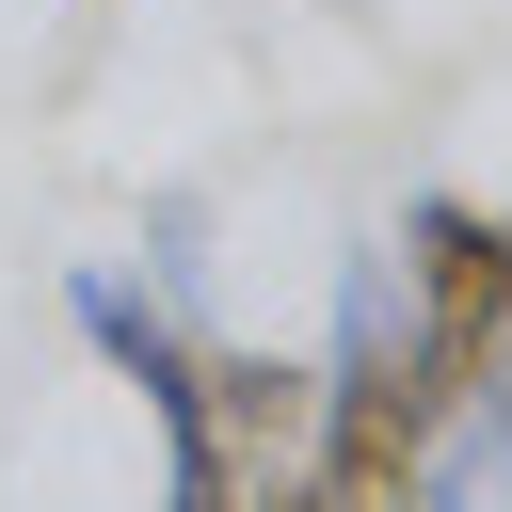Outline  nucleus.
Listing matches in <instances>:
<instances>
[{"mask_svg":"<svg viewBox=\"0 0 512 512\" xmlns=\"http://www.w3.org/2000/svg\"><path fill=\"white\" fill-rule=\"evenodd\" d=\"M400 240H416V256H400V352H416V400H432V416H464V384H480V368H496V336H512V224L432 192Z\"/></svg>","mask_w":512,"mask_h":512,"instance_id":"obj_1","label":"nucleus"},{"mask_svg":"<svg viewBox=\"0 0 512 512\" xmlns=\"http://www.w3.org/2000/svg\"><path fill=\"white\" fill-rule=\"evenodd\" d=\"M192 432L224 448V480H288L304 432H320V368H272V352H192Z\"/></svg>","mask_w":512,"mask_h":512,"instance_id":"obj_2","label":"nucleus"}]
</instances>
